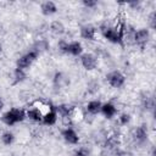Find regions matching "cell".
Segmentation results:
<instances>
[{
    "label": "cell",
    "instance_id": "cell-1",
    "mask_svg": "<svg viewBox=\"0 0 156 156\" xmlns=\"http://www.w3.org/2000/svg\"><path fill=\"white\" fill-rule=\"evenodd\" d=\"M26 118V110L18 107H12L1 115V122L7 127H12L20 122H23Z\"/></svg>",
    "mask_w": 156,
    "mask_h": 156
},
{
    "label": "cell",
    "instance_id": "cell-2",
    "mask_svg": "<svg viewBox=\"0 0 156 156\" xmlns=\"http://www.w3.org/2000/svg\"><path fill=\"white\" fill-rule=\"evenodd\" d=\"M123 29H124V24L119 26V27H101V34L102 37L112 43V44H118V45H123Z\"/></svg>",
    "mask_w": 156,
    "mask_h": 156
},
{
    "label": "cell",
    "instance_id": "cell-3",
    "mask_svg": "<svg viewBox=\"0 0 156 156\" xmlns=\"http://www.w3.org/2000/svg\"><path fill=\"white\" fill-rule=\"evenodd\" d=\"M58 49L60 51H62L63 54H68L71 56H80L83 54V45L80 44V41H66L63 39H61L58 41Z\"/></svg>",
    "mask_w": 156,
    "mask_h": 156
},
{
    "label": "cell",
    "instance_id": "cell-4",
    "mask_svg": "<svg viewBox=\"0 0 156 156\" xmlns=\"http://www.w3.org/2000/svg\"><path fill=\"white\" fill-rule=\"evenodd\" d=\"M39 55L40 54H38L37 51H34V50L30 49L28 52L23 54L22 56H20L17 58V61H16V68H21V69H24V71L29 69V67L38 60Z\"/></svg>",
    "mask_w": 156,
    "mask_h": 156
},
{
    "label": "cell",
    "instance_id": "cell-5",
    "mask_svg": "<svg viewBox=\"0 0 156 156\" xmlns=\"http://www.w3.org/2000/svg\"><path fill=\"white\" fill-rule=\"evenodd\" d=\"M106 80L110 87H112L115 89H119L126 84V76L121 71L115 69L106 74Z\"/></svg>",
    "mask_w": 156,
    "mask_h": 156
},
{
    "label": "cell",
    "instance_id": "cell-6",
    "mask_svg": "<svg viewBox=\"0 0 156 156\" xmlns=\"http://www.w3.org/2000/svg\"><path fill=\"white\" fill-rule=\"evenodd\" d=\"M150 38H151L150 29H147V28H139L138 30L135 29L134 35H133V44H135L140 48H144L149 43Z\"/></svg>",
    "mask_w": 156,
    "mask_h": 156
},
{
    "label": "cell",
    "instance_id": "cell-7",
    "mask_svg": "<svg viewBox=\"0 0 156 156\" xmlns=\"http://www.w3.org/2000/svg\"><path fill=\"white\" fill-rule=\"evenodd\" d=\"M80 65L87 71H93L98 67V57L91 52H83L79 56Z\"/></svg>",
    "mask_w": 156,
    "mask_h": 156
},
{
    "label": "cell",
    "instance_id": "cell-8",
    "mask_svg": "<svg viewBox=\"0 0 156 156\" xmlns=\"http://www.w3.org/2000/svg\"><path fill=\"white\" fill-rule=\"evenodd\" d=\"M61 136L69 145H77L79 143V135L72 127H66L61 132Z\"/></svg>",
    "mask_w": 156,
    "mask_h": 156
},
{
    "label": "cell",
    "instance_id": "cell-9",
    "mask_svg": "<svg viewBox=\"0 0 156 156\" xmlns=\"http://www.w3.org/2000/svg\"><path fill=\"white\" fill-rule=\"evenodd\" d=\"M57 112L55 111V106H50V108L43 115V119H41V123L44 126H54L56 122H57Z\"/></svg>",
    "mask_w": 156,
    "mask_h": 156
},
{
    "label": "cell",
    "instance_id": "cell-10",
    "mask_svg": "<svg viewBox=\"0 0 156 156\" xmlns=\"http://www.w3.org/2000/svg\"><path fill=\"white\" fill-rule=\"evenodd\" d=\"M79 34L85 40H95L96 37V28L93 24H84L79 29Z\"/></svg>",
    "mask_w": 156,
    "mask_h": 156
},
{
    "label": "cell",
    "instance_id": "cell-11",
    "mask_svg": "<svg viewBox=\"0 0 156 156\" xmlns=\"http://www.w3.org/2000/svg\"><path fill=\"white\" fill-rule=\"evenodd\" d=\"M100 113L105 117V118H107V119H112L116 115H117V107L112 104V102H105V104H102V106H101V111H100Z\"/></svg>",
    "mask_w": 156,
    "mask_h": 156
},
{
    "label": "cell",
    "instance_id": "cell-12",
    "mask_svg": "<svg viewBox=\"0 0 156 156\" xmlns=\"http://www.w3.org/2000/svg\"><path fill=\"white\" fill-rule=\"evenodd\" d=\"M132 135H133V139L136 143H144V141L147 140V129H146V127L144 124L139 126V127L134 128Z\"/></svg>",
    "mask_w": 156,
    "mask_h": 156
},
{
    "label": "cell",
    "instance_id": "cell-13",
    "mask_svg": "<svg viewBox=\"0 0 156 156\" xmlns=\"http://www.w3.org/2000/svg\"><path fill=\"white\" fill-rule=\"evenodd\" d=\"M40 12L44 16H52L57 12V5L54 1H44L40 5Z\"/></svg>",
    "mask_w": 156,
    "mask_h": 156
},
{
    "label": "cell",
    "instance_id": "cell-14",
    "mask_svg": "<svg viewBox=\"0 0 156 156\" xmlns=\"http://www.w3.org/2000/svg\"><path fill=\"white\" fill-rule=\"evenodd\" d=\"M101 106L102 102L100 100H90L87 105H85V110L90 116H96L100 113L101 111Z\"/></svg>",
    "mask_w": 156,
    "mask_h": 156
},
{
    "label": "cell",
    "instance_id": "cell-15",
    "mask_svg": "<svg viewBox=\"0 0 156 156\" xmlns=\"http://www.w3.org/2000/svg\"><path fill=\"white\" fill-rule=\"evenodd\" d=\"M43 112L41 110H39L38 107H30L26 111V116L27 118H29L30 121L33 122H38V123H41V119H43Z\"/></svg>",
    "mask_w": 156,
    "mask_h": 156
},
{
    "label": "cell",
    "instance_id": "cell-16",
    "mask_svg": "<svg viewBox=\"0 0 156 156\" xmlns=\"http://www.w3.org/2000/svg\"><path fill=\"white\" fill-rule=\"evenodd\" d=\"M52 80H54V85H55L56 88H65V87L69 83L68 77H67L65 73H62V72H56V73L54 74Z\"/></svg>",
    "mask_w": 156,
    "mask_h": 156
},
{
    "label": "cell",
    "instance_id": "cell-17",
    "mask_svg": "<svg viewBox=\"0 0 156 156\" xmlns=\"http://www.w3.org/2000/svg\"><path fill=\"white\" fill-rule=\"evenodd\" d=\"M55 111L57 112V116L66 117V116H72L74 107L72 105H68V104H60V105L55 106Z\"/></svg>",
    "mask_w": 156,
    "mask_h": 156
},
{
    "label": "cell",
    "instance_id": "cell-18",
    "mask_svg": "<svg viewBox=\"0 0 156 156\" xmlns=\"http://www.w3.org/2000/svg\"><path fill=\"white\" fill-rule=\"evenodd\" d=\"M49 28H50V32L56 37H60L66 32V28H65V26L61 21H52L50 23Z\"/></svg>",
    "mask_w": 156,
    "mask_h": 156
},
{
    "label": "cell",
    "instance_id": "cell-19",
    "mask_svg": "<svg viewBox=\"0 0 156 156\" xmlns=\"http://www.w3.org/2000/svg\"><path fill=\"white\" fill-rule=\"evenodd\" d=\"M49 48H50V44H49V41H48L46 39H39V40H37V41L33 44L32 50L37 51L38 54H41V52L46 51Z\"/></svg>",
    "mask_w": 156,
    "mask_h": 156
},
{
    "label": "cell",
    "instance_id": "cell-20",
    "mask_svg": "<svg viewBox=\"0 0 156 156\" xmlns=\"http://www.w3.org/2000/svg\"><path fill=\"white\" fill-rule=\"evenodd\" d=\"M27 79V71L21 68H15L13 71V82L12 84H20Z\"/></svg>",
    "mask_w": 156,
    "mask_h": 156
},
{
    "label": "cell",
    "instance_id": "cell-21",
    "mask_svg": "<svg viewBox=\"0 0 156 156\" xmlns=\"http://www.w3.org/2000/svg\"><path fill=\"white\" fill-rule=\"evenodd\" d=\"M0 140H1V143H2L5 146H10V145H12L13 141H15V134H13L12 132H10V130H6V132H4V133L0 135Z\"/></svg>",
    "mask_w": 156,
    "mask_h": 156
},
{
    "label": "cell",
    "instance_id": "cell-22",
    "mask_svg": "<svg viewBox=\"0 0 156 156\" xmlns=\"http://www.w3.org/2000/svg\"><path fill=\"white\" fill-rule=\"evenodd\" d=\"M130 119H132V117H130V115L127 113V112H123V113H121V115L118 116V122H119L121 126H127V124H129V123H130Z\"/></svg>",
    "mask_w": 156,
    "mask_h": 156
},
{
    "label": "cell",
    "instance_id": "cell-23",
    "mask_svg": "<svg viewBox=\"0 0 156 156\" xmlns=\"http://www.w3.org/2000/svg\"><path fill=\"white\" fill-rule=\"evenodd\" d=\"M72 156H89V150H88L87 147H84V146L77 147V149L73 151Z\"/></svg>",
    "mask_w": 156,
    "mask_h": 156
},
{
    "label": "cell",
    "instance_id": "cell-24",
    "mask_svg": "<svg viewBox=\"0 0 156 156\" xmlns=\"http://www.w3.org/2000/svg\"><path fill=\"white\" fill-rule=\"evenodd\" d=\"M82 5L85 9H94V7L98 6V1H95V0H83Z\"/></svg>",
    "mask_w": 156,
    "mask_h": 156
},
{
    "label": "cell",
    "instance_id": "cell-25",
    "mask_svg": "<svg viewBox=\"0 0 156 156\" xmlns=\"http://www.w3.org/2000/svg\"><path fill=\"white\" fill-rule=\"evenodd\" d=\"M155 17H156V12L152 11L149 15V26H150V29H155V27H156V24H155Z\"/></svg>",
    "mask_w": 156,
    "mask_h": 156
},
{
    "label": "cell",
    "instance_id": "cell-26",
    "mask_svg": "<svg viewBox=\"0 0 156 156\" xmlns=\"http://www.w3.org/2000/svg\"><path fill=\"white\" fill-rule=\"evenodd\" d=\"M129 7H134V9H138L140 6V1H133V2H129L128 4Z\"/></svg>",
    "mask_w": 156,
    "mask_h": 156
},
{
    "label": "cell",
    "instance_id": "cell-27",
    "mask_svg": "<svg viewBox=\"0 0 156 156\" xmlns=\"http://www.w3.org/2000/svg\"><path fill=\"white\" fill-rule=\"evenodd\" d=\"M4 106H5V102H4V100H2V98H0V112L2 111V108H4Z\"/></svg>",
    "mask_w": 156,
    "mask_h": 156
},
{
    "label": "cell",
    "instance_id": "cell-28",
    "mask_svg": "<svg viewBox=\"0 0 156 156\" xmlns=\"http://www.w3.org/2000/svg\"><path fill=\"white\" fill-rule=\"evenodd\" d=\"M1 50H2V46H1V44H0V52H1Z\"/></svg>",
    "mask_w": 156,
    "mask_h": 156
}]
</instances>
